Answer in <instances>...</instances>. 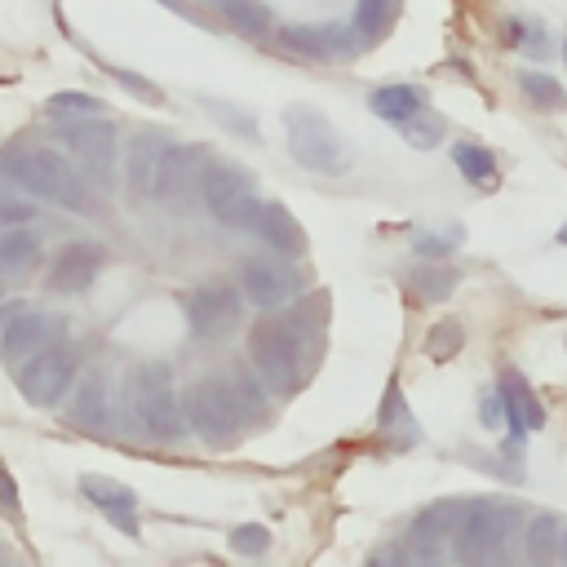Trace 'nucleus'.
I'll return each instance as SVG.
<instances>
[{
  "label": "nucleus",
  "instance_id": "1",
  "mask_svg": "<svg viewBox=\"0 0 567 567\" xmlns=\"http://www.w3.org/2000/svg\"><path fill=\"white\" fill-rule=\"evenodd\" d=\"M248 363L261 372V381L270 385V394H292L306 377H310V319H301L297 310H266L261 319H252L248 328Z\"/></svg>",
  "mask_w": 567,
  "mask_h": 567
},
{
  "label": "nucleus",
  "instance_id": "2",
  "mask_svg": "<svg viewBox=\"0 0 567 567\" xmlns=\"http://www.w3.org/2000/svg\"><path fill=\"white\" fill-rule=\"evenodd\" d=\"M4 173L18 190H27L31 199H53L71 213H84L93 217V182L84 173L71 168V159L53 146H22V151H9L4 155Z\"/></svg>",
  "mask_w": 567,
  "mask_h": 567
},
{
  "label": "nucleus",
  "instance_id": "3",
  "mask_svg": "<svg viewBox=\"0 0 567 567\" xmlns=\"http://www.w3.org/2000/svg\"><path fill=\"white\" fill-rule=\"evenodd\" d=\"M128 408L133 421L142 430L146 443H177L186 434V416H182V399H177V377L164 359H146L128 372Z\"/></svg>",
  "mask_w": 567,
  "mask_h": 567
},
{
  "label": "nucleus",
  "instance_id": "4",
  "mask_svg": "<svg viewBox=\"0 0 567 567\" xmlns=\"http://www.w3.org/2000/svg\"><path fill=\"white\" fill-rule=\"evenodd\" d=\"M182 416H186V430L204 443V447H235L239 434L248 430L244 412H239V399L230 390L226 377H199L182 390Z\"/></svg>",
  "mask_w": 567,
  "mask_h": 567
},
{
  "label": "nucleus",
  "instance_id": "5",
  "mask_svg": "<svg viewBox=\"0 0 567 567\" xmlns=\"http://www.w3.org/2000/svg\"><path fill=\"white\" fill-rule=\"evenodd\" d=\"M199 195L204 204L213 208V217L230 230H248L257 208H261V195H257V177L235 164V159H204L199 168Z\"/></svg>",
  "mask_w": 567,
  "mask_h": 567
},
{
  "label": "nucleus",
  "instance_id": "6",
  "mask_svg": "<svg viewBox=\"0 0 567 567\" xmlns=\"http://www.w3.org/2000/svg\"><path fill=\"white\" fill-rule=\"evenodd\" d=\"M518 527V509L514 505H496V501H465L461 518L452 527V558L461 563H492L505 540Z\"/></svg>",
  "mask_w": 567,
  "mask_h": 567
},
{
  "label": "nucleus",
  "instance_id": "7",
  "mask_svg": "<svg viewBox=\"0 0 567 567\" xmlns=\"http://www.w3.org/2000/svg\"><path fill=\"white\" fill-rule=\"evenodd\" d=\"M284 133H288V155L301 168H310V173H346L350 168V151L328 115H319L310 106H288Z\"/></svg>",
  "mask_w": 567,
  "mask_h": 567
},
{
  "label": "nucleus",
  "instance_id": "8",
  "mask_svg": "<svg viewBox=\"0 0 567 567\" xmlns=\"http://www.w3.org/2000/svg\"><path fill=\"white\" fill-rule=\"evenodd\" d=\"M75 377H80V346H71L66 337L18 363V390L31 408H58L71 394Z\"/></svg>",
  "mask_w": 567,
  "mask_h": 567
},
{
  "label": "nucleus",
  "instance_id": "9",
  "mask_svg": "<svg viewBox=\"0 0 567 567\" xmlns=\"http://www.w3.org/2000/svg\"><path fill=\"white\" fill-rule=\"evenodd\" d=\"M62 146L71 151V159L97 190L115 186V124L111 120H97V115L62 120Z\"/></svg>",
  "mask_w": 567,
  "mask_h": 567
},
{
  "label": "nucleus",
  "instance_id": "10",
  "mask_svg": "<svg viewBox=\"0 0 567 567\" xmlns=\"http://www.w3.org/2000/svg\"><path fill=\"white\" fill-rule=\"evenodd\" d=\"M58 337H66L62 315H44V310H35L22 297H13V301L0 306V354H4V363L18 368L27 354L53 346Z\"/></svg>",
  "mask_w": 567,
  "mask_h": 567
},
{
  "label": "nucleus",
  "instance_id": "11",
  "mask_svg": "<svg viewBox=\"0 0 567 567\" xmlns=\"http://www.w3.org/2000/svg\"><path fill=\"white\" fill-rule=\"evenodd\" d=\"M182 310H186V328L190 337L208 341V337H221L239 323L244 315V292L239 284L230 279H213V284H195L186 297H182Z\"/></svg>",
  "mask_w": 567,
  "mask_h": 567
},
{
  "label": "nucleus",
  "instance_id": "12",
  "mask_svg": "<svg viewBox=\"0 0 567 567\" xmlns=\"http://www.w3.org/2000/svg\"><path fill=\"white\" fill-rule=\"evenodd\" d=\"M106 266V248L93 244V239H75V244H62L53 266H49V288L53 292H71V297H84L97 275Z\"/></svg>",
  "mask_w": 567,
  "mask_h": 567
},
{
  "label": "nucleus",
  "instance_id": "13",
  "mask_svg": "<svg viewBox=\"0 0 567 567\" xmlns=\"http://www.w3.org/2000/svg\"><path fill=\"white\" fill-rule=\"evenodd\" d=\"M239 292H244V301H252L257 310H275V306H288L297 292H301V284H297V275H288L279 261H270V257H248L244 266H239Z\"/></svg>",
  "mask_w": 567,
  "mask_h": 567
},
{
  "label": "nucleus",
  "instance_id": "14",
  "mask_svg": "<svg viewBox=\"0 0 567 567\" xmlns=\"http://www.w3.org/2000/svg\"><path fill=\"white\" fill-rule=\"evenodd\" d=\"M248 230H252L275 257L297 261V257L306 252V230H301V221H297L284 204H275V199H261V208H257V217H252Z\"/></svg>",
  "mask_w": 567,
  "mask_h": 567
},
{
  "label": "nucleus",
  "instance_id": "15",
  "mask_svg": "<svg viewBox=\"0 0 567 567\" xmlns=\"http://www.w3.org/2000/svg\"><path fill=\"white\" fill-rule=\"evenodd\" d=\"M461 505H465V501H439V505L421 509V514L412 518V527H408V554H412V558H439L443 545L452 540V527H456V518H461Z\"/></svg>",
  "mask_w": 567,
  "mask_h": 567
},
{
  "label": "nucleus",
  "instance_id": "16",
  "mask_svg": "<svg viewBox=\"0 0 567 567\" xmlns=\"http://www.w3.org/2000/svg\"><path fill=\"white\" fill-rule=\"evenodd\" d=\"M168 137L164 133H137L124 151V177L133 199H155V182H159V164H164Z\"/></svg>",
  "mask_w": 567,
  "mask_h": 567
},
{
  "label": "nucleus",
  "instance_id": "17",
  "mask_svg": "<svg viewBox=\"0 0 567 567\" xmlns=\"http://www.w3.org/2000/svg\"><path fill=\"white\" fill-rule=\"evenodd\" d=\"M80 492L124 532V536H137V492L120 478H102V474H84L80 478Z\"/></svg>",
  "mask_w": 567,
  "mask_h": 567
},
{
  "label": "nucleus",
  "instance_id": "18",
  "mask_svg": "<svg viewBox=\"0 0 567 567\" xmlns=\"http://www.w3.org/2000/svg\"><path fill=\"white\" fill-rule=\"evenodd\" d=\"M496 394H501V412H505V421H509V430H514L509 452H518L523 434H532V430L545 425V408H540V399L532 394V385H527L518 372H505V381H501Z\"/></svg>",
  "mask_w": 567,
  "mask_h": 567
},
{
  "label": "nucleus",
  "instance_id": "19",
  "mask_svg": "<svg viewBox=\"0 0 567 567\" xmlns=\"http://www.w3.org/2000/svg\"><path fill=\"white\" fill-rule=\"evenodd\" d=\"M71 421H75L80 430H93V434L111 430L106 381H102L97 372H89V377H75V385H71Z\"/></svg>",
  "mask_w": 567,
  "mask_h": 567
},
{
  "label": "nucleus",
  "instance_id": "20",
  "mask_svg": "<svg viewBox=\"0 0 567 567\" xmlns=\"http://www.w3.org/2000/svg\"><path fill=\"white\" fill-rule=\"evenodd\" d=\"M226 381H230V390H235L239 412H244L248 425L270 421V385L261 381V372H257L252 363H235V368L226 372Z\"/></svg>",
  "mask_w": 567,
  "mask_h": 567
},
{
  "label": "nucleus",
  "instance_id": "21",
  "mask_svg": "<svg viewBox=\"0 0 567 567\" xmlns=\"http://www.w3.org/2000/svg\"><path fill=\"white\" fill-rule=\"evenodd\" d=\"M368 106H372V115H381L390 124H408L412 115L425 111V93L412 84H381V89H372Z\"/></svg>",
  "mask_w": 567,
  "mask_h": 567
},
{
  "label": "nucleus",
  "instance_id": "22",
  "mask_svg": "<svg viewBox=\"0 0 567 567\" xmlns=\"http://www.w3.org/2000/svg\"><path fill=\"white\" fill-rule=\"evenodd\" d=\"M35 261H40V235H31L27 226H4L0 230V279L27 275Z\"/></svg>",
  "mask_w": 567,
  "mask_h": 567
},
{
  "label": "nucleus",
  "instance_id": "23",
  "mask_svg": "<svg viewBox=\"0 0 567 567\" xmlns=\"http://www.w3.org/2000/svg\"><path fill=\"white\" fill-rule=\"evenodd\" d=\"M563 527H567V523H563L558 514H536V518L527 523V558H532V563H540V567L558 563Z\"/></svg>",
  "mask_w": 567,
  "mask_h": 567
},
{
  "label": "nucleus",
  "instance_id": "24",
  "mask_svg": "<svg viewBox=\"0 0 567 567\" xmlns=\"http://www.w3.org/2000/svg\"><path fill=\"white\" fill-rule=\"evenodd\" d=\"M239 35H266L270 31V9L261 0H208Z\"/></svg>",
  "mask_w": 567,
  "mask_h": 567
},
{
  "label": "nucleus",
  "instance_id": "25",
  "mask_svg": "<svg viewBox=\"0 0 567 567\" xmlns=\"http://www.w3.org/2000/svg\"><path fill=\"white\" fill-rule=\"evenodd\" d=\"M518 89L540 111H567V89L554 75H545V71H518Z\"/></svg>",
  "mask_w": 567,
  "mask_h": 567
},
{
  "label": "nucleus",
  "instance_id": "26",
  "mask_svg": "<svg viewBox=\"0 0 567 567\" xmlns=\"http://www.w3.org/2000/svg\"><path fill=\"white\" fill-rule=\"evenodd\" d=\"M452 159H456L461 177H470V182H492L496 177V155L487 146H478V142H456Z\"/></svg>",
  "mask_w": 567,
  "mask_h": 567
},
{
  "label": "nucleus",
  "instance_id": "27",
  "mask_svg": "<svg viewBox=\"0 0 567 567\" xmlns=\"http://www.w3.org/2000/svg\"><path fill=\"white\" fill-rule=\"evenodd\" d=\"M394 9H399V0H359V9H354V31H359L363 40H381V35L390 31V22H394Z\"/></svg>",
  "mask_w": 567,
  "mask_h": 567
},
{
  "label": "nucleus",
  "instance_id": "28",
  "mask_svg": "<svg viewBox=\"0 0 567 567\" xmlns=\"http://www.w3.org/2000/svg\"><path fill=\"white\" fill-rule=\"evenodd\" d=\"M461 346H465V328L456 323V319H439L430 332H425V354L430 359H452V354H461Z\"/></svg>",
  "mask_w": 567,
  "mask_h": 567
},
{
  "label": "nucleus",
  "instance_id": "29",
  "mask_svg": "<svg viewBox=\"0 0 567 567\" xmlns=\"http://www.w3.org/2000/svg\"><path fill=\"white\" fill-rule=\"evenodd\" d=\"M279 35H284V44H288L292 53H301V58H328V53H332L328 31H319V27H284Z\"/></svg>",
  "mask_w": 567,
  "mask_h": 567
},
{
  "label": "nucleus",
  "instance_id": "30",
  "mask_svg": "<svg viewBox=\"0 0 567 567\" xmlns=\"http://www.w3.org/2000/svg\"><path fill=\"white\" fill-rule=\"evenodd\" d=\"M381 430H385V434H390V430H399V434H403V443H412V439H416V421H412V412H408V403H403L399 385H390V394H385V403H381Z\"/></svg>",
  "mask_w": 567,
  "mask_h": 567
},
{
  "label": "nucleus",
  "instance_id": "31",
  "mask_svg": "<svg viewBox=\"0 0 567 567\" xmlns=\"http://www.w3.org/2000/svg\"><path fill=\"white\" fill-rule=\"evenodd\" d=\"M35 221V199L18 186H0V230L4 226H27Z\"/></svg>",
  "mask_w": 567,
  "mask_h": 567
},
{
  "label": "nucleus",
  "instance_id": "32",
  "mask_svg": "<svg viewBox=\"0 0 567 567\" xmlns=\"http://www.w3.org/2000/svg\"><path fill=\"white\" fill-rule=\"evenodd\" d=\"M44 111L53 120H71V115H102V102L93 93H53L44 102Z\"/></svg>",
  "mask_w": 567,
  "mask_h": 567
},
{
  "label": "nucleus",
  "instance_id": "33",
  "mask_svg": "<svg viewBox=\"0 0 567 567\" xmlns=\"http://www.w3.org/2000/svg\"><path fill=\"white\" fill-rule=\"evenodd\" d=\"M412 288H416V297H425V301H443V297L456 288V275L443 270V266H421V270L412 275Z\"/></svg>",
  "mask_w": 567,
  "mask_h": 567
},
{
  "label": "nucleus",
  "instance_id": "34",
  "mask_svg": "<svg viewBox=\"0 0 567 567\" xmlns=\"http://www.w3.org/2000/svg\"><path fill=\"white\" fill-rule=\"evenodd\" d=\"M403 128V137L416 146V151H430L439 137H443V120L439 115H430V111H421V115H412L408 124H399Z\"/></svg>",
  "mask_w": 567,
  "mask_h": 567
},
{
  "label": "nucleus",
  "instance_id": "35",
  "mask_svg": "<svg viewBox=\"0 0 567 567\" xmlns=\"http://www.w3.org/2000/svg\"><path fill=\"white\" fill-rule=\"evenodd\" d=\"M230 545H235L239 554H266L270 532H266L261 523H244V527H235V532H230Z\"/></svg>",
  "mask_w": 567,
  "mask_h": 567
},
{
  "label": "nucleus",
  "instance_id": "36",
  "mask_svg": "<svg viewBox=\"0 0 567 567\" xmlns=\"http://www.w3.org/2000/svg\"><path fill=\"white\" fill-rule=\"evenodd\" d=\"M106 75H111V80H120L133 97H146V102H155V106L164 102V89H155V84H151V80H142V75H128L124 66H106Z\"/></svg>",
  "mask_w": 567,
  "mask_h": 567
},
{
  "label": "nucleus",
  "instance_id": "37",
  "mask_svg": "<svg viewBox=\"0 0 567 567\" xmlns=\"http://www.w3.org/2000/svg\"><path fill=\"white\" fill-rule=\"evenodd\" d=\"M447 252H452V244H447V239H439V235H421V239H416V257L439 261V257H447Z\"/></svg>",
  "mask_w": 567,
  "mask_h": 567
},
{
  "label": "nucleus",
  "instance_id": "38",
  "mask_svg": "<svg viewBox=\"0 0 567 567\" xmlns=\"http://www.w3.org/2000/svg\"><path fill=\"white\" fill-rule=\"evenodd\" d=\"M0 509L9 514V518H18L22 514V505H18V492H13V478L0 470Z\"/></svg>",
  "mask_w": 567,
  "mask_h": 567
},
{
  "label": "nucleus",
  "instance_id": "39",
  "mask_svg": "<svg viewBox=\"0 0 567 567\" xmlns=\"http://www.w3.org/2000/svg\"><path fill=\"white\" fill-rule=\"evenodd\" d=\"M483 421H487V430H496V421H501V394H487L483 399Z\"/></svg>",
  "mask_w": 567,
  "mask_h": 567
},
{
  "label": "nucleus",
  "instance_id": "40",
  "mask_svg": "<svg viewBox=\"0 0 567 567\" xmlns=\"http://www.w3.org/2000/svg\"><path fill=\"white\" fill-rule=\"evenodd\" d=\"M558 563H567V527H563V540H558Z\"/></svg>",
  "mask_w": 567,
  "mask_h": 567
},
{
  "label": "nucleus",
  "instance_id": "41",
  "mask_svg": "<svg viewBox=\"0 0 567 567\" xmlns=\"http://www.w3.org/2000/svg\"><path fill=\"white\" fill-rule=\"evenodd\" d=\"M558 239H563V244H567V226H563V230H558Z\"/></svg>",
  "mask_w": 567,
  "mask_h": 567
},
{
  "label": "nucleus",
  "instance_id": "42",
  "mask_svg": "<svg viewBox=\"0 0 567 567\" xmlns=\"http://www.w3.org/2000/svg\"><path fill=\"white\" fill-rule=\"evenodd\" d=\"M563 62H567V35H563Z\"/></svg>",
  "mask_w": 567,
  "mask_h": 567
}]
</instances>
